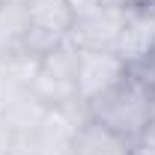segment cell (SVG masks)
I'll list each match as a JSON object with an SVG mask.
<instances>
[{
    "mask_svg": "<svg viewBox=\"0 0 155 155\" xmlns=\"http://www.w3.org/2000/svg\"><path fill=\"white\" fill-rule=\"evenodd\" d=\"M78 54L81 51L66 39L54 51L39 57L30 90L45 107L78 104Z\"/></svg>",
    "mask_w": 155,
    "mask_h": 155,
    "instance_id": "2",
    "label": "cell"
},
{
    "mask_svg": "<svg viewBox=\"0 0 155 155\" xmlns=\"http://www.w3.org/2000/svg\"><path fill=\"white\" fill-rule=\"evenodd\" d=\"M131 155H155V134H152V131H146L143 137H137V140H134Z\"/></svg>",
    "mask_w": 155,
    "mask_h": 155,
    "instance_id": "12",
    "label": "cell"
},
{
    "mask_svg": "<svg viewBox=\"0 0 155 155\" xmlns=\"http://www.w3.org/2000/svg\"><path fill=\"white\" fill-rule=\"evenodd\" d=\"M27 12L21 3H0V60L24 54Z\"/></svg>",
    "mask_w": 155,
    "mask_h": 155,
    "instance_id": "9",
    "label": "cell"
},
{
    "mask_svg": "<svg viewBox=\"0 0 155 155\" xmlns=\"http://www.w3.org/2000/svg\"><path fill=\"white\" fill-rule=\"evenodd\" d=\"M15 149V128L6 116H0V155H12Z\"/></svg>",
    "mask_w": 155,
    "mask_h": 155,
    "instance_id": "11",
    "label": "cell"
},
{
    "mask_svg": "<svg viewBox=\"0 0 155 155\" xmlns=\"http://www.w3.org/2000/svg\"><path fill=\"white\" fill-rule=\"evenodd\" d=\"M149 3H152V9H155V0H149Z\"/></svg>",
    "mask_w": 155,
    "mask_h": 155,
    "instance_id": "15",
    "label": "cell"
},
{
    "mask_svg": "<svg viewBox=\"0 0 155 155\" xmlns=\"http://www.w3.org/2000/svg\"><path fill=\"white\" fill-rule=\"evenodd\" d=\"M84 116H87V110L81 104L45 107L42 119L30 131H15L12 155H69L72 137Z\"/></svg>",
    "mask_w": 155,
    "mask_h": 155,
    "instance_id": "3",
    "label": "cell"
},
{
    "mask_svg": "<svg viewBox=\"0 0 155 155\" xmlns=\"http://www.w3.org/2000/svg\"><path fill=\"white\" fill-rule=\"evenodd\" d=\"M27 12V39H24V54L45 57L69 39L75 9L69 0H21Z\"/></svg>",
    "mask_w": 155,
    "mask_h": 155,
    "instance_id": "4",
    "label": "cell"
},
{
    "mask_svg": "<svg viewBox=\"0 0 155 155\" xmlns=\"http://www.w3.org/2000/svg\"><path fill=\"white\" fill-rule=\"evenodd\" d=\"M125 9H93L81 12L72 21L69 42L78 51H114Z\"/></svg>",
    "mask_w": 155,
    "mask_h": 155,
    "instance_id": "7",
    "label": "cell"
},
{
    "mask_svg": "<svg viewBox=\"0 0 155 155\" xmlns=\"http://www.w3.org/2000/svg\"><path fill=\"white\" fill-rule=\"evenodd\" d=\"M69 3H72L75 15H81V12H93V9H125L137 0H69Z\"/></svg>",
    "mask_w": 155,
    "mask_h": 155,
    "instance_id": "10",
    "label": "cell"
},
{
    "mask_svg": "<svg viewBox=\"0 0 155 155\" xmlns=\"http://www.w3.org/2000/svg\"><path fill=\"white\" fill-rule=\"evenodd\" d=\"M114 54L128 69H140L155 57V9L149 0H137L125 6Z\"/></svg>",
    "mask_w": 155,
    "mask_h": 155,
    "instance_id": "5",
    "label": "cell"
},
{
    "mask_svg": "<svg viewBox=\"0 0 155 155\" xmlns=\"http://www.w3.org/2000/svg\"><path fill=\"white\" fill-rule=\"evenodd\" d=\"M149 131L155 134V104H152V119H149Z\"/></svg>",
    "mask_w": 155,
    "mask_h": 155,
    "instance_id": "13",
    "label": "cell"
},
{
    "mask_svg": "<svg viewBox=\"0 0 155 155\" xmlns=\"http://www.w3.org/2000/svg\"><path fill=\"white\" fill-rule=\"evenodd\" d=\"M131 69L114 51H81L78 54V104L87 110L96 98L114 90Z\"/></svg>",
    "mask_w": 155,
    "mask_h": 155,
    "instance_id": "6",
    "label": "cell"
},
{
    "mask_svg": "<svg viewBox=\"0 0 155 155\" xmlns=\"http://www.w3.org/2000/svg\"><path fill=\"white\" fill-rule=\"evenodd\" d=\"M3 3H21V0H3Z\"/></svg>",
    "mask_w": 155,
    "mask_h": 155,
    "instance_id": "14",
    "label": "cell"
},
{
    "mask_svg": "<svg viewBox=\"0 0 155 155\" xmlns=\"http://www.w3.org/2000/svg\"><path fill=\"white\" fill-rule=\"evenodd\" d=\"M152 104H155V87L140 72L131 69L114 90H107L101 98H96L87 107V116L98 119L101 125L119 131L128 140H137L149 131Z\"/></svg>",
    "mask_w": 155,
    "mask_h": 155,
    "instance_id": "1",
    "label": "cell"
},
{
    "mask_svg": "<svg viewBox=\"0 0 155 155\" xmlns=\"http://www.w3.org/2000/svg\"><path fill=\"white\" fill-rule=\"evenodd\" d=\"M0 3H3V0H0Z\"/></svg>",
    "mask_w": 155,
    "mask_h": 155,
    "instance_id": "16",
    "label": "cell"
},
{
    "mask_svg": "<svg viewBox=\"0 0 155 155\" xmlns=\"http://www.w3.org/2000/svg\"><path fill=\"white\" fill-rule=\"evenodd\" d=\"M131 146H134V140L101 125L93 116H84L72 137L69 155H131Z\"/></svg>",
    "mask_w": 155,
    "mask_h": 155,
    "instance_id": "8",
    "label": "cell"
}]
</instances>
